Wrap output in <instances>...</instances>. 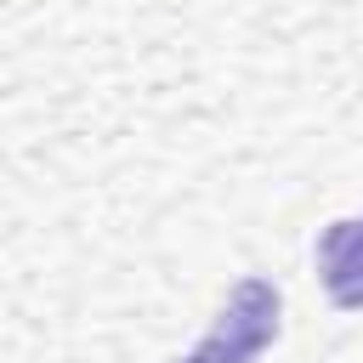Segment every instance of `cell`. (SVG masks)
Returning a JSON list of instances; mask_svg holds the SVG:
<instances>
[{
    "instance_id": "1",
    "label": "cell",
    "mask_w": 363,
    "mask_h": 363,
    "mask_svg": "<svg viewBox=\"0 0 363 363\" xmlns=\"http://www.w3.org/2000/svg\"><path fill=\"white\" fill-rule=\"evenodd\" d=\"M272 335H278V289H272L267 278H244V284L227 295L216 329H210L182 363H255Z\"/></svg>"
},
{
    "instance_id": "2",
    "label": "cell",
    "mask_w": 363,
    "mask_h": 363,
    "mask_svg": "<svg viewBox=\"0 0 363 363\" xmlns=\"http://www.w3.org/2000/svg\"><path fill=\"white\" fill-rule=\"evenodd\" d=\"M318 272H323V289L335 295V306H346V312L363 306V216L335 221L318 238Z\"/></svg>"
}]
</instances>
